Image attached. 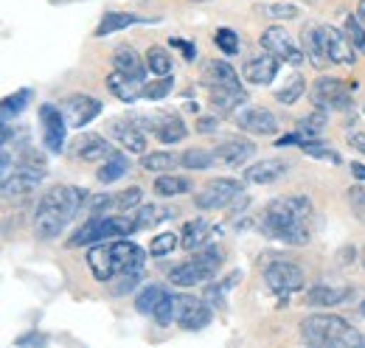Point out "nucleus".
Wrapping results in <instances>:
<instances>
[{"label":"nucleus","instance_id":"f257e3e1","mask_svg":"<svg viewBox=\"0 0 365 348\" xmlns=\"http://www.w3.org/2000/svg\"><path fill=\"white\" fill-rule=\"evenodd\" d=\"M309 217L312 200L304 194H289L273 200L262 214V233L284 245H307L309 242Z\"/></svg>","mask_w":365,"mask_h":348},{"label":"nucleus","instance_id":"f03ea898","mask_svg":"<svg viewBox=\"0 0 365 348\" xmlns=\"http://www.w3.org/2000/svg\"><path fill=\"white\" fill-rule=\"evenodd\" d=\"M88 203V191L76 188V185H56L43 194L40 205H37V217H34V230L40 239H56L68 222L82 211V205Z\"/></svg>","mask_w":365,"mask_h":348},{"label":"nucleus","instance_id":"7ed1b4c3","mask_svg":"<svg viewBox=\"0 0 365 348\" xmlns=\"http://www.w3.org/2000/svg\"><path fill=\"white\" fill-rule=\"evenodd\" d=\"M146 253L138 247L135 242H127V239H110V242H98L88 253V264H91L96 281L107 284L113 281L115 275H124V272H135L143 267Z\"/></svg>","mask_w":365,"mask_h":348},{"label":"nucleus","instance_id":"20e7f679","mask_svg":"<svg viewBox=\"0 0 365 348\" xmlns=\"http://www.w3.org/2000/svg\"><path fill=\"white\" fill-rule=\"evenodd\" d=\"M301 337L320 348H363L365 337L340 314H309L301 320Z\"/></svg>","mask_w":365,"mask_h":348},{"label":"nucleus","instance_id":"39448f33","mask_svg":"<svg viewBox=\"0 0 365 348\" xmlns=\"http://www.w3.org/2000/svg\"><path fill=\"white\" fill-rule=\"evenodd\" d=\"M222 267V250L220 247H202L197 250L188 261L178 264L172 272H169V281L180 290H188V287H197V284H205L211 281Z\"/></svg>","mask_w":365,"mask_h":348},{"label":"nucleus","instance_id":"423d86ee","mask_svg":"<svg viewBox=\"0 0 365 348\" xmlns=\"http://www.w3.org/2000/svg\"><path fill=\"white\" fill-rule=\"evenodd\" d=\"M242 191L245 188H242L239 180H233V177H217V180H211L208 185H202L194 194V205L200 211H222V208H228L233 200H239Z\"/></svg>","mask_w":365,"mask_h":348},{"label":"nucleus","instance_id":"0eeeda50","mask_svg":"<svg viewBox=\"0 0 365 348\" xmlns=\"http://www.w3.org/2000/svg\"><path fill=\"white\" fill-rule=\"evenodd\" d=\"M264 281H267V287L278 292V295H289V292H298L301 287H304V270L301 267H295V264H289V261H273V264H267V270H264Z\"/></svg>","mask_w":365,"mask_h":348},{"label":"nucleus","instance_id":"6e6552de","mask_svg":"<svg viewBox=\"0 0 365 348\" xmlns=\"http://www.w3.org/2000/svg\"><path fill=\"white\" fill-rule=\"evenodd\" d=\"M40 121H43V143H46V149L51 155H59L65 149V130H68L62 107L43 104L40 107Z\"/></svg>","mask_w":365,"mask_h":348},{"label":"nucleus","instance_id":"1a4fd4ad","mask_svg":"<svg viewBox=\"0 0 365 348\" xmlns=\"http://www.w3.org/2000/svg\"><path fill=\"white\" fill-rule=\"evenodd\" d=\"M312 101L320 110H349L351 107V93L340 79H318L312 87Z\"/></svg>","mask_w":365,"mask_h":348},{"label":"nucleus","instance_id":"9d476101","mask_svg":"<svg viewBox=\"0 0 365 348\" xmlns=\"http://www.w3.org/2000/svg\"><path fill=\"white\" fill-rule=\"evenodd\" d=\"M101 110H104V104L93 96H68L62 101V116H65L68 127H73V130L88 127Z\"/></svg>","mask_w":365,"mask_h":348},{"label":"nucleus","instance_id":"9b49d317","mask_svg":"<svg viewBox=\"0 0 365 348\" xmlns=\"http://www.w3.org/2000/svg\"><path fill=\"white\" fill-rule=\"evenodd\" d=\"M318 31L326 62H334V65H351L354 62V51H351V43H349L346 31H337L331 26H318Z\"/></svg>","mask_w":365,"mask_h":348},{"label":"nucleus","instance_id":"f8f14e48","mask_svg":"<svg viewBox=\"0 0 365 348\" xmlns=\"http://www.w3.org/2000/svg\"><path fill=\"white\" fill-rule=\"evenodd\" d=\"M259 43H262L264 51H270V53H275L278 59H284V62H289V65H304V53L295 48L292 37H289L281 26H270V29H264Z\"/></svg>","mask_w":365,"mask_h":348},{"label":"nucleus","instance_id":"ddd939ff","mask_svg":"<svg viewBox=\"0 0 365 348\" xmlns=\"http://www.w3.org/2000/svg\"><path fill=\"white\" fill-rule=\"evenodd\" d=\"M239 130L250 132V135H275L281 130V121L275 118V113L264 110V107H247L236 116Z\"/></svg>","mask_w":365,"mask_h":348},{"label":"nucleus","instance_id":"4468645a","mask_svg":"<svg viewBox=\"0 0 365 348\" xmlns=\"http://www.w3.org/2000/svg\"><path fill=\"white\" fill-rule=\"evenodd\" d=\"M178 323L185 332H200L211 323V304L208 301H197L180 295V306H178Z\"/></svg>","mask_w":365,"mask_h":348},{"label":"nucleus","instance_id":"2eb2a0df","mask_svg":"<svg viewBox=\"0 0 365 348\" xmlns=\"http://www.w3.org/2000/svg\"><path fill=\"white\" fill-rule=\"evenodd\" d=\"M107 87H110V93L118 101H138V98H143L146 71H140V73H121V71H115V73L107 76Z\"/></svg>","mask_w":365,"mask_h":348},{"label":"nucleus","instance_id":"dca6fc26","mask_svg":"<svg viewBox=\"0 0 365 348\" xmlns=\"http://www.w3.org/2000/svg\"><path fill=\"white\" fill-rule=\"evenodd\" d=\"M149 130L158 135V140L160 143H180L185 140V135H188V127L182 124L180 116H175V113H152L149 116Z\"/></svg>","mask_w":365,"mask_h":348},{"label":"nucleus","instance_id":"f3484780","mask_svg":"<svg viewBox=\"0 0 365 348\" xmlns=\"http://www.w3.org/2000/svg\"><path fill=\"white\" fill-rule=\"evenodd\" d=\"M46 169H31V166H20L14 177L9 174V177H3V197L9 200V197H23V194H29V191H34L40 183H43V177H46Z\"/></svg>","mask_w":365,"mask_h":348},{"label":"nucleus","instance_id":"a211bd4d","mask_svg":"<svg viewBox=\"0 0 365 348\" xmlns=\"http://www.w3.org/2000/svg\"><path fill=\"white\" fill-rule=\"evenodd\" d=\"M278 62L281 59L270 51H267V56H253V59L245 62L242 79L250 82V85H270L275 79V73H278Z\"/></svg>","mask_w":365,"mask_h":348},{"label":"nucleus","instance_id":"6ab92c4d","mask_svg":"<svg viewBox=\"0 0 365 348\" xmlns=\"http://www.w3.org/2000/svg\"><path fill=\"white\" fill-rule=\"evenodd\" d=\"M113 132H115V138L121 140V146L127 152H133V155H143L146 152V130L138 124L135 116L113 121Z\"/></svg>","mask_w":365,"mask_h":348},{"label":"nucleus","instance_id":"aec40b11","mask_svg":"<svg viewBox=\"0 0 365 348\" xmlns=\"http://www.w3.org/2000/svg\"><path fill=\"white\" fill-rule=\"evenodd\" d=\"M253 152H256L253 140H242V138H228V140H222V143L214 149L217 160L225 163V166H230V169L245 166V163L253 158Z\"/></svg>","mask_w":365,"mask_h":348},{"label":"nucleus","instance_id":"412c9836","mask_svg":"<svg viewBox=\"0 0 365 348\" xmlns=\"http://www.w3.org/2000/svg\"><path fill=\"white\" fill-rule=\"evenodd\" d=\"M289 169L287 160L281 158H264L259 163H253L250 169H245V180L253 183V185H270V183H278L284 174Z\"/></svg>","mask_w":365,"mask_h":348},{"label":"nucleus","instance_id":"4be33fe9","mask_svg":"<svg viewBox=\"0 0 365 348\" xmlns=\"http://www.w3.org/2000/svg\"><path fill=\"white\" fill-rule=\"evenodd\" d=\"M214 233H217V230H214L211 222H205V219H191V222L182 227L180 245L188 250V253H197V250H202V247L211 242Z\"/></svg>","mask_w":365,"mask_h":348},{"label":"nucleus","instance_id":"5701e85b","mask_svg":"<svg viewBox=\"0 0 365 348\" xmlns=\"http://www.w3.org/2000/svg\"><path fill=\"white\" fill-rule=\"evenodd\" d=\"M202 82L208 87H236V90H242V82H239V76H236V71L230 68L228 62H222V59H211V62H205V68H202Z\"/></svg>","mask_w":365,"mask_h":348},{"label":"nucleus","instance_id":"b1692460","mask_svg":"<svg viewBox=\"0 0 365 348\" xmlns=\"http://www.w3.org/2000/svg\"><path fill=\"white\" fill-rule=\"evenodd\" d=\"M354 290L351 287H326L318 284L312 290H307V304L309 306H340L346 301H351Z\"/></svg>","mask_w":365,"mask_h":348},{"label":"nucleus","instance_id":"393cba45","mask_svg":"<svg viewBox=\"0 0 365 348\" xmlns=\"http://www.w3.org/2000/svg\"><path fill=\"white\" fill-rule=\"evenodd\" d=\"M107 239V225L104 217H91L71 239H68V247H85V245H98Z\"/></svg>","mask_w":365,"mask_h":348},{"label":"nucleus","instance_id":"a878e982","mask_svg":"<svg viewBox=\"0 0 365 348\" xmlns=\"http://www.w3.org/2000/svg\"><path fill=\"white\" fill-rule=\"evenodd\" d=\"M79 146V158L88 160V163H96V160H107L110 155H115V149L101 138V135H85L76 140Z\"/></svg>","mask_w":365,"mask_h":348},{"label":"nucleus","instance_id":"bb28decb","mask_svg":"<svg viewBox=\"0 0 365 348\" xmlns=\"http://www.w3.org/2000/svg\"><path fill=\"white\" fill-rule=\"evenodd\" d=\"M152 191H155L158 197H180V194L194 191V183H191L188 177H180V174L166 172V174H160V177L155 180Z\"/></svg>","mask_w":365,"mask_h":348},{"label":"nucleus","instance_id":"cd10ccee","mask_svg":"<svg viewBox=\"0 0 365 348\" xmlns=\"http://www.w3.org/2000/svg\"><path fill=\"white\" fill-rule=\"evenodd\" d=\"M208 93H211V107L214 110H220V113H233L242 101H247V96H245V90H236V87H208Z\"/></svg>","mask_w":365,"mask_h":348},{"label":"nucleus","instance_id":"c85d7f7f","mask_svg":"<svg viewBox=\"0 0 365 348\" xmlns=\"http://www.w3.org/2000/svg\"><path fill=\"white\" fill-rule=\"evenodd\" d=\"M138 23H143V20L135 17V14H127V11H104L101 23L96 26V37L115 34V31H121V29H127V26H138Z\"/></svg>","mask_w":365,"mask_h":348},{"label":"nucleus","instance_id":"c756f323","mask_svg":"<svg viewBox=\"0 0 365 348\" xmlns=\"http://www.w3.org/2000/svg\"><path fill=\"white\" fill-rule=\"evenodd\" d=\"M178 163H182V158H178L175 152H143L140 155V169L152 174H166L172 169H178Z\"/></svg>","mask_w":365,"mask_h":348},{"label":"nucleus","instance_id":"7c9ffc66","mask_svg":"<svg viewBox=\"0 0 365 348\" xmlns=\"http://www.w3.org/2000/svg\"><path fill=\"white\" fill-rule=\"evenodd\" d=\"M178 211L175 208H163V205H140L135 214V230H149L155 227L158 222H166V219H175Z\"/></svg>","mask_w":365,"mask_h":348},{"label":"nucleus","instance_id":"2f4dec72","mask_svg":"<svg viewBox=\"0 0 365 348\" xmlns=\"http://www.w3.org/2000/svg\"><path fill=\"white\" fill-rule=\"evenodd\" d=\"M127 172H130V160H127V155L115 152V155H110V158L104 160V166L96 172V177H98V183H115L118 177H124Z\"/></svg>","mask_w":365,"mask_h":348},{"label":"nucleus","instance_id":"473e14b6","mask_svg":"<svg viewBox=\"0 0 365 348\" xmlns=\"http://www.w3.org/2000/svg\"><path fill=\"white\" fill-rule=\"evenodd\" d=\"M301 152L307 155V158H315V160H323V163H340V152L337 149H331L329 143H323L318 138H307L304 143H301Z\"/></svg>","mask_w":365,"mask_h":348},{"label":"nucleus","instance_id":"72a5a7b5","mask_svg":"<svg viewBox=\"0 0 365 348\" xmlns=\"http://www.w3.org/2000/svg\"><path fill=\"white\" fill-rule=\"evenodd\" d=\"M29 98H31V90H17V93L6 96V98H3V107H0L3 124H11V118H17V116L29 107Z\"/></svg>","mask_w":365,"mask_h":348},{"label":"nucleus","instance_id":"f704fd0d","mask_svg":"<svg viewBox=\"0 0 365 348\" xmlns=\"http://www.w3.org/2000/svg\"><path fill=\"white\" fill-rule=\"evenodd\" d=\"M113 62H115V71H121V73H140V71H143V62H140V56L135 53V48H130V45H121V48H115V56H113Z\"/></svg>","mask_w":365,"mask_h":348},{"label":"nucleus","instance_id":"c9c22d12","mask_svg":"<svg viewBox=\"0 0 365 348\" xmlns=\"http://www.w3.org/2000/svg\"><path fill=\"white\" fill-rule=\"evenodd\" d=\"M178 306H180V295H175V292H163V298H160V304L155 306V320L160 323V326H169L172 320H178Z\"/></svg>","mask_w":365,"mask_h":348},{"label":"nucleus","instance_id":"e433bc0d","mask_svg":"<svg viewBox=\"0 0 365 348\" xmlns=\"http://www.w3.org/2000/svg\"><path fill=\"white\" fill-rule=\"evenodd\" d=\"M178 245H180V233H172V230L158 233V236L152 239V245H149V256H152V259H163V256H169Z\"/></svg>","mask_w":365,"mask_h":348},{"label":"nucleus","instance_id":"4c0bfd02","mask_svg":"<svg viewBox=\"0 0 365 348\" xmlns=\"http://www.w3.org/2000/svg\"><path fill=\"white\" fill-rule=\"evenodd\" d=\"M180 158H182V166L191 169V172L211 169V163L217 160V155L214 152H205V149H188V152H182Z\"/></svg>","mask_w":365,"mask_h":348},{"label":"nucleus","instance_id":"58836bf2","mask_svg":"<svg viewBox=\"0 0 365 348\" xmlns=\"http://www.w3.org/2000/svg\"><path fill=\"white\" fill-rule=\"evenodd\" d=\"M146 68H149L155 76H169V73H172V56H169L163 48H149V53H146Z\"/></svg>","mask_w":365,"mask_h":348},{"label":"nucleus","instance_id":"ea45409f","mask_svg":"<svg viewBox=\"0 0 365 348\" xmlns=\"http://www.w3.org/2000/svg\"><path fill=\"white\" fill-rule=\"evenodd\" d=\"M304 90H307V82H304V76H289V82L281 87L278 93H275V101L278 104H295L301 96H304Z\"/></svg>","mask_w":365,"mask_h":348},{"label":"nucleus","instance_id":"a19ab883","mask_svg":"<svg viewBox=\"0 0 365 348\" xmlns=\"http://www.w3.org/2000/svg\"><path fill=\"white\" fill-rule=\"evenodd\" d=\"M304 45H307V56H309V62H312L315 68H323V65H326V56H323V48H320L318 26H312V29L304 31Z\"/></svg>","mask_w":365,"mask_h":348},{"label":"nucleus","instance_id":"79ce46f5","mask_svg":"<svg viewBox=\"0 0 365 348\" xmlns=\"http://www.w3.org/2000/svg\"><path fill=\"white\" fill-rule=\"evenodd\" d=\"M163 287H146L140 295H138V301H135V309L140 312V314H155V306L160 304V298H163Z\"/></svg>","mask_w":365,"mask_h":348},{"label":"nucleus","instance_id":"37998d69","mask_svg":"<svg viewBox=\"0 0 365 348\" xmlns=\"http://www.w3.org/2000/svg\"><path fill=\"white\" fill-rule=\"evenodd\" d=\"M239 278H242L239 272H230L222 284H211V287L205 290V301H208L211 306H225V292H228V290L236 284V281H239Z\"/></svg>","mask_w":365,"mask_h":348},{"label":"nucleus","instance_id":"c03bdc74","mask_svg":"<svg viewBox=\"0 0 365 348\" xmlns=\"http://www.w3.org/2000/svg\"><path fill=\"white\" fill-rule=\"evenodd\" d=\"M323 124H326V110H315L312 116H307V118H301V124H298V132L304 135V138H318L320 130H323Z\"/></svg>","mask_w":365,"mask_h":348},{"label":"nucleus","instance_id":"a18cd8bd","mask_svg":"<svg viewBox=\"0 0 365 348\" xmlns=\"http://www.w3.org/2000/svg\"><path fill=\"white\" fill-rule=\"evenodd\" d=\"M172 87H175L172 73H169V76H160L158 82H149V85L143 87V98H146V101H160V98H166V96L172 93Z\"/></svg>","mask_w":365,"mask_h":348},{"label":"nucleus","instance_id":"49530a36","mask_svg":"<svg viewBox=\"0 0 365 348\" xmlns=\"http://www.w3.org/2000/svg\"><path fill=\"white\" fill-rule=\"evenodd\" d=\"M214 43H217V48H220L222 53H228V56L239 53V34H236L233 29H217Z\"/></svg>","mask_w":365,"mask_h":348},{"label":"nucleus","instance_id":"de8ad7c7","mask_svg":"<svg viewBox=\"0 0 365 348\" xmlns=\"http://www.w3.org/2000/svg\"><path fill=\"white\" fill-rule=\"evenodd\" d=\"M140 200H143V188H140V185H130L127 191H121V194H118L115 205H118L121 211H130V208L140 205Z\"/></svg>","mask_w":365,"mask_h":348},{"label":"nucleus","instance_id":"09e8293b","mask_svg":"<svg viewBox=\"0 0 365 348\" xmlns=\"http://www.w3.org/2000/svg\"><path fill=\"white\" fill-rule=\"evenodd\" d=\"M346 37H349V43L354 45V48H360V51H365V29L360 26V20L357 17H349L346 20Z\"/></svg>","mask_w":365,"mask_h":348},{"label":"nucleus","instance_id":"8fccbe9b","mask_svg":"<svg viewBox=\"0 0 365 348\" xmlns=\"http://www.w3.org/2000/svg\"><path fill=\"white\" fill-rule=\"evenodd\" d=\"M262 11L267 17H275V20H292V17H298V6H292V3H273V6H267Z\"/></svg>","mask_w":365,"mask_h":348},{"label":"nucleus","instance_id":"3c124183","mask_svg":"<svg viewBox=\"0 0 365 348\" xmlns=\"http://www.w3.org/2000/svg\"><path fill=\"white\" fill-rule=\"evenodd\" d=\"M110 205H113V197L110 194H96L91 200V217H104Z\"/></svg>","mask_w":365,"mask_h":348},{"label":"nucleus","instance_id":"603ef678","mask_svg":"<svg viewBox=\"0 0 365 348\" xmlns=\"http://www.w3.org/2000/svg\"><path fill=\"white\" fill-rule=\"evenodd\" d=\"M349 203L357 211V217L365 219V188H349Z\"/></svg>","mask_w":365,"mask_h":348},{"label":"nucleus","instance_id":"864d4df0","mask_svg":"<svg viewBox=\"0 0 365 348\" xmlns=\"http://www.w3.org/2000/svg\"><path fill=\"white\" fill-rule=\"evenodd\" d=\"M138 281H140V270H135V272H124V275H121V284L115 287V295H124V292L135 290Z\"/></svg>","mask_w":365,"mask_h":348},{"label":"nucleus","instance_id":"5fc2aeb1","mask_svg":"<svg viewBox=\"0 0 365 348\" xmlns=\"http://www.w3.org/2000/svg\"><path fill=\"white\" fill-rule=\"evenodd\" d=\"M17 346H46V337L43 334H23V337H17Z\"/></svg>","mask_w":365,"mask_h":348},{"label":"nucleus","instance_id":"6e6d98bb","mask_svg":"<svg viewBox=\"0 0 365 348\" xmlns=\"http://www.w3.org/2000/svg\"><path fill=\"white\" fill-rule=\"evenodd\" d=\"M349 143H351V149H357L360 155H365V132H351Z\"/></svg>","mask_w":365,"mask_h":348},{"label":"nucleus","instance_id":"4d7b16f0","mask_svg":"<svg viewBox=\"0 0 365 348\" xmlns=\"http://www.w3.org/2000/svg\"><path fill=\"white\" fill-rule=\"evenodd\" d=\"M172 45H175V48H180V51H182V59H188V62H191V59L197 56V48H194V45L182 43V40H172Z\"/></svg>","mask_w":365,"mask_h":348},{"label":"nucleus","instance_id":"13d9d810","mask_svg":"<svg viewBox=\"0 0 365 348\" xmlns=\"http://www.w3.org/2000/svg\"><path fill=\"white\" fill-rule=\"evenodd\" d=\"M220 127V121L217 118H200V124H197V130L200 132H214Z\"/></svg>","mask_w":365,"mask_h":348},{"label":"nucleus","instance_id":"bf43d9fd","mask_svg":"<svg viewBox=\"0 0 365 348\" xmlns=\"http://www.w3.org/2000/svg\"><path fill=\"white\" fill-rule=\"evenodd\" d=\"M351 174H354L357 180H365V166L363 163H351Z\"/></svg>","mask_w":365,"mask_h":348},{"label":"nucleus","instance_id":"052dcab7","mask_svg":"<svg viewBox=\"0 0 365 348\" xmlns=\"http://www.w3.org/2000/svg\"><path fill=\"white\" fill-rule=\"evenodd\" d=\"M191 3H205V0H191Z\"/></svg>","mask_w":365,"mask_h":348},{"label":"nucleus","instance_id":"680f3d73","mask_svg":"<svg viewBox=\"0 0 365 348\" xmlns=\"http://www.w3.org/2000/svg\"><path fill=\"white\" fill-rule=\"evenodd\" d=\"M360 309H363V314H365V301H363V306H360Z\"/></svg>","mask_w":365,"mask_h":348},{"label":"nucleus","instance_id":"e2e57ef3","mask_svg":"<svg viewBox=\"0 0 365 348\" xmlns=\"http://www.w3.org/2000/svg\"><path fill=\"white\" fill-rule=\"evenodd\" d=\"M360 11H365V6H363V9H360Z\"/></svg>","mask_w":365,"mask_h":348}]
</instances>
